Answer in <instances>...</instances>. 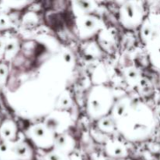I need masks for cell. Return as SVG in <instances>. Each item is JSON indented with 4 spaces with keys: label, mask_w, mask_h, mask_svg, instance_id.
Listing matches in <instances>:
<instances>
[{
    "label": "cell",
    "mask_w": 160,
    "mask_h": 160,
    "mask_svg": "<svg viewBox=\"0 0 160 160\" xmlns=\"http://www.w3.org/2000/svg\"><path fill=\"white\" fill-rule=\"evenodd\" d=\"M6 74V67L4 65L0 66V78H3Z\"/></svg>",
    "instance_id": "cell-1"
},
{
    "label": "cell",
    "mask_w": 160,
    "mask_h": 160,
    "mask_svg": "<svg viewBox=\"0 0 160 160\" xmlns=\"http://www.w3.org/2000/svg\"><path fill=\"white\" fill-rule=\"evenodd\" d=\"M2 50H3V43L0 41V52H2Z\"/></svg>",
    "instance_id": "cell-2"
},
{
    "label": "cell",
    "mask_w": 160,
    "mask_h": 160,
    "mask_svg": "<svg viewBox=\"0 0 160 160\" xmlns=\"http://www.w3.org/2000/svg\"><path fill=\"white\" fill-rule=\"evenodd\" d=\"M65 58H66V60L68 61V62L70 60V56H69V55H67V56H65Z\"/></svg>",
    "instance_id": "cell-3"
},
{
    "label": "cell",
    "mask_w": 160,
    "mask_h": 160,
    "mask_svg": "<svg viewBox=\"0 0 160 160\" xmlns=\"http://www.w3.org/2000/svg\"><path fill=\"white\" fill-rule=\"evenodd\" d=\"M158 115H159V117H160V110H159V112H158Z\"/></svg>",
    "instance_id": "cell-4"
}]
</instances>
